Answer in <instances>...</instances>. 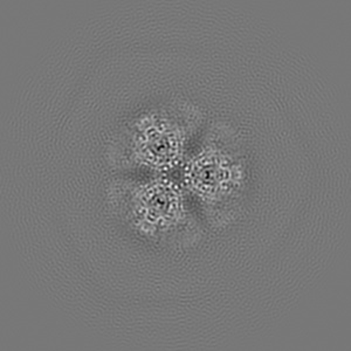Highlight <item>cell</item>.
I'll list each match as a JSON object with an SVG mask.
<instances>
[{
  "label": "cell",
  "mask_w": 351,
  "mask_h": 351,
  "mask_svg": "<svg viewBox=\"0 0 351 351\" xmlns=\"http://www.w3.org/2000/svg\"><path fill=\"white\" fill-rule=\"evenodd\" d=\"M192 156L184 180L193 198L211 213L233 208L243 196L247 167L236 141L210 137Z\"/></svg>",
  "instance_id": "obj_1"
},
{
  "label": "cell",
  "mask_w": 351,
  "mask_h": 351,
  "mask_svg": "<svg viewBox=\"0 0 351 351\" xmlns=\"http://www.w3.org/2000/svg\"><path fill=\"white\" fill-rule=\"evenodd\" d=\"M123 213L140 236L163 241L185 220V198L177 184L160 177L134 186L124 200Z\"/></svg>",
  "instance_id": "obj_3"
},
{
  "label": "cell",
  "mask_w": 351,
  "mask_h": 351,
  "mask_svg": "<svg viewBox=\"0 0 351 351\" xmlns=\"http://www.w3.org/2000/svg\"><path fill=\"white\" fill-rule=\"evenodd\" d=\"M184 120L173 109H157L132 121L122 137L129 164L145 171L175 168L189 140L190 129Z\"/></svg>",
  "instance_id": "obj_2"
}]
</instances>
